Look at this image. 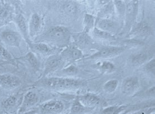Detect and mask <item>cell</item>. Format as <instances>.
<instances>
[{
	"instance_id": "cell-16",
	"label": "cell",
	"mask_w": 155,
	"mask_h": 114,
	"mask_svg": "<svg viewBox=\"0 0 155 114\" xmlns=\"http://www.w3.org/2000/svg\"><path fill=\"white\" fill-rule=\"evenodd\" d=\"M97 26V28L99 29L112 34L116 32L118 29V24L116 22L108 19L100 20L98 22Z\"/></svg>"
},
{
	"instance_id": "cell-19",
	"label": "cell",
	"mask_w": 155,
	"mask_h": 114,
	"mask_svg": "<svg viewBox=\"0 0 155 114\" xmlns=\"http://www.w3.org/2000/svg\"><path fill=\"white\" fill-rule=\"evenodd\" d=\"M21 58L26 61L30 65V67L35 71H38L39 69L40 63L39 60L38 59L35 54L33 52H28V53L26 54L25 56L22 57Z\"/></svg>"
},
{
	"instance_id": "cell-25",
	"label": "cell",
	"mask_w": 155,
	"mask_h": 114,
	"mask_svg": "<svg viewBox=\"0 0 155 114\" xmlns=\"http://www.w3.org/2000/svg\"><path fill=\"white\" fill-rule=\"evenodd\" d=\"M148 56L146 54L139 53L134 55L132 58L131 61L135 65H139L144 63L147 59Z\"/></svg>"
},
{
	"instance_id": "cell-3",
	"label": "cell",
	"mask_w": 155,
	"mask_h": 114,
	"mask_svg": "<svg viewBox=\"0 0 155 114\" xmlns=\"http://www.w3.org/2000/svg\"><path fill=\"white\" fill-rule=\"evenodd\" d=\"M64 107V104L60 100H49L39 106V112L40 114H60Z\"/></svg>"
},
{
	"instance_id": "cell-1",
	"label": "cell",
	"mask_w": 155,
	"mask_h": 114,
	"mask_svg": "<svg viewBox=\"0 0 155 114\" xmlns=\"http://www.w3.org/2000/svg\"><path fill=\"white\" fill-rule=\"evenodd\" d=\"M36 42L50 44L59 48L67 46L71 40V32L67 28L57 26L47 30L37 38Z\"/></svg>"
},
{
	"instance_id": "cell-28",
	"label": "cell",
	"mask_w": 155,
	"mask_h": 114,
	"mask_svg": "<svg viewBox=\"0 0 155 114\" xmlns=\"http://www.w3.org/2000/svg\"><path fill=\"white\" fill-rule=\"evenodd\" d=\"M155 58H153L145 65V69L146 71L154 75L155 74Z\"/></svg>"
},
{
	"instance_id": "cell-2",
	"label": "cell",
	"mask_w": 155,
	"mask_h": 114,
	"mask_svg": "<svg viewBox=\"0 0 155 114\" xmlns=\"http://www.w3.org/2000/svg\"><path fill=\"white\" fill-rule=\"evenodd\" d=\"M82 85L81 80L67 77H44L36 82L35 86L58 91L77 89Z\"/></svg>"
},
{
	"instance_id": "cell-30",
	"label": "cell",
	"mask_w": 155,
	"mask_h": 114,
	"mask_svg": "<svg viewBox=\"0 0 155 114\" xmlns=\"http://www.w3.org/2000/svg\"><path fill=\"white\" fill-rule=\"evenodd\" d=\"M68 114V113H67V114Z\"/></svg>"
},
{
	"instance_id": "cell-8",
	"label": "cell",
	"mask_w": 155,
	"mask_h": 114,
	"mask_svg": "<svg viewBox=\"0 0 155 114\" xmlns=\"http://www.w3.org/2000/svg\"><path fill=\"white\" fill-rule=\"evenodd\" d=\"M39 97L33 91H28L23 97L22 102L18 110V114H25L29 109L35 106L38 102Z\"/></svg>"
},
{
	"instance_id": "cell-10",
	"label": "cell",
	"mask_w": 155,
	"mask_h": 114,
	"mask_svg": "<svg viewBox=\"0 0 155 114\" xmlns=\"http://www.w3.org/2000/svg\"><path fill=\"white\" fill-rule=\"evenodd\" d=\"M41 28V18L37 14L31 15L28 24V35L30 39L35 38L38 35Z\"/></svg>"
},
{
	"instance_id": "cell-24",
	"label": "cell",
	"mask_w": 155,
	"mask_h": 114,
	"mask_svg": "<svg viewBox=\"0 0 155 114\" xmlns=\"http://www.w3.org/2000/svg\"><path fill=\"white\" fill-rule=\"evenodd\" d=\"M150 32V28L148 25L146 24L142 23L140 24L134 28V32L135 34L140 35H147Z\"/></svg>"
},
{
	"instance_id": "cell-31",
	"label": "cell",
	"mask_w": 155,
	"mask_h": 114,
	"mask_svg": "<svg viewBox=\"0 0 155 114\" xmlns=\"http://www.w3.org/2000/svg\"></svg>"
},
{
	"instance_id": "cell-22",
	"label": "cell",
	"mask_w": 155,
	"mask_h": 114,
	"mask_svg": "<svg viewBox=\"0 0 155 114\" xmlns=\"http://www.w3.org/2000/svg\"><path fill=\"white\" fill-rule=\"evenodd\" d=\"M99 69L102 73H109L114 71L115 66L111 62L104 61L100 63L98 66Z\"/></svg>"
},
{
	"instance_id": "cell-15",
	"label": "cell",
	"mask_w": 155,
	"mask_h": 114,
	"mask_svg": "<svg viewBox=\"0 0 155 114\" xmlns=\"http://www.w3.org/2000/svg\"><path fill=\"white\" fill-rule=\"evenodd\" d=\"M138 1H131L127 4L125 8L126 22L128 23H131L134 21L137 13Z\"/></svg>"
},
{
	"instance_id": "cell-21",
	"label": "cell",
	"mask_w": 155,
	"mask_h": 114,
	"mask_svg": "<svg viewBox=\"0 0 155 114\" xmlns=\"http://www.w3.org/2000/svg\"><path fill=\"white\" fill-rule=\"evenodd\" d=\"M84 33H88L94 25V18L91 15L85 14L84 18Z\"/></svg>"
},
{
	"instance_id": "cell-18",
	"label": "cell",
	"mask_w": 155,
	"mask_h": 114,
	"mask_svg": "<svg viewBox=\"0 0 155 114\" xmlns=\"http://www.w3.org/2000/svg\"><path fill=\"white\" fill-rule=\"evenodd\" d=\"M92 109L83 106L77 99L74 100L71 108V114H87Z\"/></svg>"
},
{
	"instance_id": "cell-13",
	"label": "cell",
	"mask_w": 155,
	"mask_h": 114,
	"mask_svg": "<svg viewBox=\"0 0 155 114\" xmlns=\"http://www.w3.org/2000/svg\"><path fill=\"white\" fill-rule=\"evenodd\" d=\"M78 99L83 106L90 109L98 106L101 103V99L98 96L89 93L80 96Z\"/></svg>"
},
{
	"instance_id": "cell-6",
	"label": "cell",
	"mask_w": 155,
	"mask_h": 114,
	"mask_svg": "<svg viewBox=\"0 0 155 114\" xmlns=\"http://www.w3.org/2000/svg\"><path fill=\"white\" fill-rule=\"evenodd\" d=\"M22 84L21 79L13 74H0V86L5 89H16Z\"/></svg>"
},
{
	"instance_id": "cell-23",
	"label": "cell",
	"mask_w": 155,
	"mask_h": 114,
	"mask_svg": "<svg viewBox=\"0 0 155 114\" xmlns=\"http://www.w3.org/2000/svg\"><path fill=\"white\" fill-rule=\"evenodd\" d=\"M93 33L95 37L98 38L99 39L104 40H113L114 39V37L113 35V34L101 30L97 28H94Z\"/></svg>"
},
{
	"instance_id": "cell-27",
	"label": "cell",
	"mask_w": 155,
	"mask_h": 114,
	"mask_svg": "<svg viewBox=\"0 0 155 114\" xmlns=\"http://www.w3.org/2000/svg\"><path fill=\"white\" fill-rule=\"evenodd\" d=\"M0 58L5 61H11L13 60L12 55L1 44H0Z\"/></svg>"
},
{
	"instance_id": "cell-26",
	"label": "cell",
	"mask_w": 155,
	"mask_h": 114,
	"mask_svg": "<svg viewBox=\"0 0 155 114\" xmlns=\"http://www.w3.org/2000/svg\"><path fill=\"white\" fill-rule=\"evenodd\" d=\"M124 106H111L103 109L101 114H118L124 109Z\"/></svg>"
},
{
	"instance_id": "cell-12",
	"label": "cell",
	"mask_w": 155,
	"mask_h": 114,
	"mask_svg": "<svg viewBox=\"0 0 155 114\" xmlns=\"http://www.w3.org/2000/svg\"><path fill=\"white\" fill-rule=\"evenodd\" d=\"M62 58L73 61H77L81 59L83 57V54L81 50L78 46H69L62 53Z\"/></svg>"
},
{
	"instance_id": "cell-17",
	"label": "cell",
	"mask_w": 155,
	"mask_h": 114,
	"mask_svg": "<svg viewBox=\"0 0 155 114\" xmlns=\"http://www.w3.org/2000/svg\"><path fill=\"white\" fill-rule=\"evenodd\" d=\"M19 101L18 95H12L8 97L1 103L2 109L5 111L13 110L18 105Z\"/></svg>"
},
{
	"instance_id": "cell-7",
	"label": "cell",
	"mask_w": 155,
	"mask_h": 114,
	"mask_svg": "<svg viewBox=\"0 0 155 114\" xmlns=\"http://www.w3.org/2000/svg\"><path fill=\"white\" fill-rule=\"evenodd\" d=\"M1 39L6 45L12 47L19 48L21 42V35L19 32L7 30L1 32Z\"/></svg>"
},
{
	"instance_id": "cell-20",
	"label": "cell",
	"mask_w": 155,
	"mask_h": 114,
	"mask_svg": "<svg viewBox=\"0 0 155 114\" xmlns=\"http://www.w3.org/2000/svg\"><path fill=\"white\" fill-rule=\"evenodd\" d=\"M118 85V81L117 79H110L104 83L103 85V89L106 93H112L116 90Z\"/></svg>"
},
{
	"instance_id": "cell-5",
	"label": "cell",
	"mask_w": 155,
	"mask_h": 114,
	"mask_svg": "<svg viewBox=\"0 0 155 114\" xmlns=\"http://www.w3.org/2000/svg\"><path fill=\"white\" fill-rule=\"evenodd\" d=\"M124 50V48L120 46H107L103 48L98 52L94 54L89 58L91 59H108L120 55L122 53Z\"/></svg>"
},
{
	"instance_id": "cell-9",
	"label": "cell",
	"mask_w": 155,
	"mask_h": 114,
	"mask_svg": "<svg viewBox=\"0 0 155 114\" xmlns=\"http://www.w3.org/2000/svg\"><path fill=\"white\" fill-rule=\"evenodd\" d=\"M29 46L34 53H37L45 57L55 54V49L49 44L41 42L30 43Z\"/></svg>"
},
{
	"instance_id": "cell-29",
	"label": "cell",
	"mask_w": 155,
	"mask_h": 114,
	"mask_svg": "<svg viewBox=\"0 0 155 114\" xmlns=\"http://www.w3.org/2000/svg\"><path fill=\"white\" fill-rule=\"evenodd\" d=\"M78 43L81 45H88V43H90V39L88 35H86L85 33H83L78 36Z\"/></svg>"
},
{
	"instance_id": "cell-14",
	"label": "cell",
	"mask_w": 155,
	"mask_h": 114,
	"mask_svg": "<svg viewBox=\"0 0 155 114\" xmlns=\"http://www.w3.org/2000/svg\"><path fill=\"white\" fill-rule=\"evenodd\" d=\"M15 22L16 25H18V28L20 31V34L26 40L28 44L31 43L28 35V28L26 25L25 18L22 15H18L15 18Z\"/></svg>"
},
{
	"instance_id": "cell-11",
	"label": "cell",
	"mask_w": 155,
	"mask_h": 114,
	"mask_svg": "<svg viewBox=\"0 0 155 114\" xmlns=\"http://www.w3.org/2000/svg\"><path fill=\"white\" fill-rule=\"evenodd\" d=\"M140 83L137 77H128L123 82V92L126 95H132L138 89Z\"/></svg>"
},
{
	"instance_id": "cell-4",
	"label": "cell",
	"mask_w": 155,
	"mask_h": 114,
	"mask_svg": "<svg viewBox=\"0 0 155 114\" xmlns=\"http://www.w3.org/2000/svg\"><path fill=\"white\" fill-rule=\"evenodd\" d=\"M63 64L64 59L61 55L55 54L48 57L41 79L46 77L48 75L56 71L63 65Z\"/></svg>"
}]
</instances>
